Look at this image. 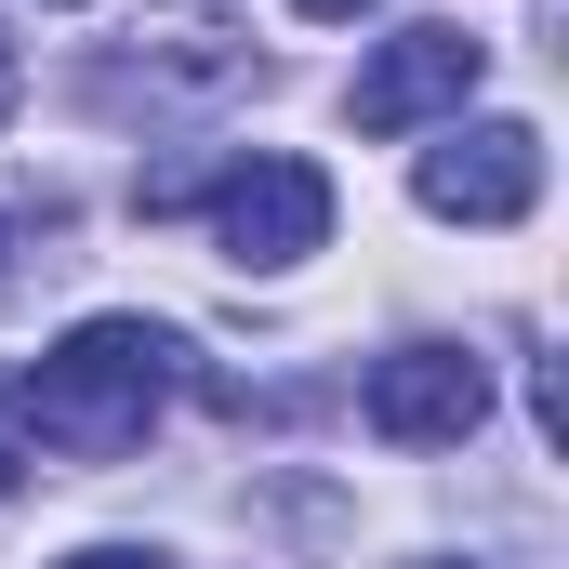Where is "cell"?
Segmentation results:
<instances>
[{
	"mask_svg": "<svg viewBox=\"0 0 569 569\" xmlns=\"http://www.w3.org/2000/svg\"><path fill=\"white\" fill-rule=\"evenodd\" d=\"M199 212H212V239H226V266H305L318 239H331V172L318 159H239L226 186H199Z\"/></svg>",
	"mask_w": 569,
	"mask_h": 569,
	"instance_id": "obj_5",
	"label": "cell"
},
{
	"mask_svg": "<svg viewBox=\"0 0 569 569\" xmlns=\"http://www.w3.org/2000/svg\"><path fill=\"white\" fill-rule=\"evenodd\" d=\"M490 80V40L477 27H398L358 80H345V120L358 133H425V120H463Z\"/></svg>",
	"mask_w": 569,
	"mask_h": 569,
	"instance_id": "obj_2",
	"label": "cell"
},
{
	"mask_svg": "<svg viewBox=\"0 0 569 569\" xmlns=\"http://www.w3.org/2000/svg\"><path fill=\"white\" fill-rule=\"evenodd\" d=\"M172 371H186V345H172L159 318H80V331H67V345L13 385V425L40 437V450L107 463V450H133V437L159 425Z\"/></svg>",
	"mask_w": 569,
	"mask_h": 569,
	"instance_id": "obj_1",
	"label": "cell"
},
{
	"mask_svg": "<svg viewBox=\"0 0 569 569\" xmlns=\"http://www.w3.org/2000/svg\"><path fill=\"white\" fill-rule=\"evenodd\" d=\"M13 93H27V67H13V40H0V120H13Z\"/></svg>",
	"mask_w": 569,
	"mask_h": 569,
	"instance_id": "obj_9",
	"label": "cell"
},
{
	"mask_svg": "<svg viewBox=\"0 0 569 569\" xmlns=\"http://www.w3.org/2000/svg\"><path fill=\"white\" fill-rule=\"evenodd\" d=\"M358 425L385 437V450H463V437L490 425V358H463V345H398V358H371Z\"/></svg>",
	"mask_w": 569,
	"mask_h": 569,
	"instance_id": "obj_4",
	"label": "cell"
},
{
	"mask_svg": "<svg viewBox=\"0 0 569 569\" xmlns=\"http://www.w3.org/2000/svg\"><path fill=\"white\" fill-rule=\"evenodd\" d=\"M40 13H80V0H40Z\"/></svg>",
	"mask_w": 569,
	"mask_h": 569,
	"instance_id": "obj_10",
	"label": "cell"
},
{
	"mask_svg": "<svg viewBox=\"0 0 569 569\" xmlns=\"http://www.w3.org/2000/svg\"><path fill=\"white\" fill-rule=\"evenodd\" d=\"M27 477V425H13V385H0V490Z\"/></svg>",
	"mask_w": 569,
	"mask_h": 569,
	"instance_id": "obj_6",
	"label": "cell"
},
{
	"mask_svg": "<svg viewBox=\"0 0 569 569\" xmlns=\"http://www.w3.org/2000/svg\"><path fill=\"white\" fill-rule=\"evenodd\" d=\"M67 569H159V557H146V543H80Z\"/></svg>",
	"mask_w": 569,
	"mask_h": 569,
	"instance_id": "obj_7",
	"label": "cell"
},
{
	"mask_svg": "<svg viewBox=\"0 0 569 569\" xmlns=\"http://www.w3.org/2000/svg\"><path fill=\"white\" fill-rule=\"evenodd\" d=\"M291 13H305V27H345V13H371V0H291Z\"/></svg>",
	"mask_w": 569,
	"mask_h": 569,
	"instance_id": "obj_8",
	"label": "cell"
},
{
	"mask_svg": "<svg viewBox=\"0 0 569 569\" xmlns=\"http://www.w3.org/2000/svg\"><path fill=\"white\" fill-rule=\"evenodd\" d=\"M411 199H425L437 226H530V199H543V133L530 120H450L425 146V172H411Z\"/></svg>",
	"mask_w": 569,
	"mask_h": 569,
	"instance_id": "obj_3",
	"label": "cell"
}]
</instances>
